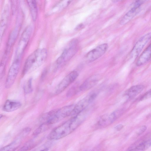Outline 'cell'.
<instances>
[{"label":"cell","instance_id":"cell-26","mask_svg":"<svg viewBox=\"0 0 151 151\" xmlns=\"http://www.w3.org/2000/svg\"><path fill=\"white\" fill-rule=\"evenodd\" d=\"M151 97V88L144 93L140 97L139 100L142 101Z\"/></svg>","mask_w":151,"mask_h":151},{"label":"cell","instance_id":"cell-27","mask_svg":"<svg viewBox=\"0 0 151 151\" xmlns=\"http://www.w3.org/2000/svg\"><path fill=\"white\" fill-rule=\"evenodd\" d=\"M77 86H74L72 87L67 93V96L70 97L75 94L77 91Z\"/></svg>","mask_w":151,"mask_h":151},{"label":"cell","instance_id":"cell-14","mask_svg":"<svg viewBox=\"0 0 151 151\" xmlns=\"http://www.w3.org/2000/svg\"><path fill=\"white\" fill-rule=\"evenodd\" d=\"M100 79L98 75L91 76L87 79L79 87L80 90L86 91L96 85Z\"/></svg>","mask_w":151,"mask_h":151},{"label":"cell","instance_id":"cell-13","mask_svg":"<svg viewBox=\"0 0 151 151\" xmlns=\"http://www.w3.org/2000/svg\"><path fill=\"white\" fill-rule=\"evenodd\" d=\"M141 10V6H133L121 19L120 24L124 25L128 23Z\"/></svg>","mask_w":151,"mask_h":151},{"label":"cell","instance_id":"cell-24","mask_svg":"<svg viewBox=\"0 0 151 151\" xmlns=\"http://www.w3.org/2000/svg\"><path fill=\"white\" fill-rule=\"evenodd\" d=\"M7 57L4 56L0 64V76L1 79L3 76L5 71V66L6 62Z\"/></svg>","mask_w":151,"mask_h":151},{"label":"cell","instance_id":"cell-16","mask_svg":"<svg viewBox=\"0 0 151 151\" xmlns=\"http://www.w3.org/2000/svg\"><path fill=\"white\" fill-rule=\"evenodd\" d=\"M151 58V43L139 56L137 62V66L142 65L147 62Z\"/></svg>","mask_w":151,"mask_h":151},{"label":"cell","instance_id":"cell-5","mask_svg":"<svg viewBox=\"0 0 151 151\" xmlns=\"http://www.w3.org/2000/svg\"><path fill=\"white\" fill-rule=\"evenodd\" d=\"M32 29V25L30 24L26 28L22 33L16 49L15 59H21L30 39Z\"/></svg>","mask_w":151,"mask_h":151},{"label":"cell","instance_id":"cell-23","mask_svg":"<svg viewBox=\"0 0 151 151\" xmlns=\"http://www.w3.org/2000/svg\"><path fill=\"white\" fill-rule=\"evenodd\" d=\"M51 125L45 123L42 124L34 132L32 135L37 136L45 131L47 130Z\"/></svg>","mask_w":151,"mask_h":151},{"label":"cell","instance_id":"cell-19","mask_svg":"<svg viewBox=\"0 0 151 151\" xmlns=\"http://www.w3.org/2000/svg\"><path fill=\"white\" fill-rule=\"evenodd\" d=\"M144 88V86L142 85L133 86L125 91L124 95L129 98H132L138 95Z\"/></svg>","mask_w":151,"mask_h":151},{"label":"cell","instance_id":"cell-6","mask_svg":"<svg viewBox=\"0 0 151 151\" xmlns=\"http://www.w3.org/2000/svg\"><path fill=\"white\" fill-rule=\"evenodd\" d=\"M21 59H15L8 71L5 82V87L10 88L14 84L18 73L20 66Z\"/></svg>","mask_w":151,"mask_h":151},{"label":"cell","instance_id":"cell-22","mask_svg":"<svg viewBox=\"0 0 151 151\" xmlns=\"http://www.w3.org/2000/svg\"><path fill=\"white\" fill-rule=\"evenodd\" d=\"M37 144L36 140H30L25 144L17 151H27L35 147Z\"/></svg>","mask_w":151,"mask_h":151},{"label":"cell","instance_id":"cell-18","mask_svg":"<svg viewBox=\"0 0 151 151\" xmlns=\"http://www.w3.org/2000/svg\"><path fill=\"white\" fill-rule=\"evenodd\" d=\"M21 106V104L19 101L7 100L5 102L3 106V109L6 112H12L20 108Z\"/></svg>","mask_w":151,"mask_h":151},{"label":"cell","instance_id":"cell-2","mask_svg":"<svg viewBox=\"0 0 151 151\" xmlns=\"http://www.w3.org/2000/svg\"><path fill=\"white\" fill-rule=\"evenodd\" d=\"M47 56V51L45 48L37 49L27 58L24 63L22 74L24 75L35 70L45 61Z\"/></svg>","mask_w":151,"mask_h":151},{"label":"cell","instance_id":"cell-29","mask_svg":"<svg viewBox=\"0 0 151 151\" xmlns=\"http://www.w3.org/2000/svg\"><path fill=\"white\" fill-rule=\"evenodd\" d=\"M147 127L145 125H142L140 127L137 132V134L139 136L144 133L147 129Z\"/></svg>","mask_w":151,"mask_h":151},{"label":"cell","instance_id":"cell-10","mask_svg":"<svg viewBox=\"0 0 151 151\" xmlns=\"http://www.w3.org/2000/svg\"><path fill=\"white\" fill-rule=\"evenodd\" d=\"M151 39V32L148 33L140 38L131 51L130 57L132 58L137 57Z\"/></svg>","mask_w":151,"mask_h":151},{"label":"cell","instance_id":"cell-25","mask_svg":"<svg viewBox=\"0 0 151 151\" xmlns=\"http://www.w3.org/2000/svg\"><path fill=\"white\" fill-rule=\"evenodd\" d=\"M24 89L26 93H29L32 91V79L30 78L24 85Z\"/></svg>","mask_w":151,"mask_h":151},{"label":"cell","instance_id":"cell-17","mask_svg":"<svg viewBox=\"0 0 151 151\" xmlns=\"http://www.w3.org/2000/svg\"><path fill=\"white\" fill-rule=\"evenodd\" d=\"M151 146V139L139 143H134L130 146L127 151H144Z\"/></svg>","mask_w":151,"mask_h":151},{"label":"cell","instance_id":"cell-9","mask_svg":"<svg viewBox=\"0 0 151 151\" xmlns=\"http://www.w3.org/2000/svg\"><path fill=\"white\" fill-rule=\"evenodd\" d=\"M78 75V73L75 70L69 73L57 86L55 89V93L58 94L62 92L76 80Z\"/></svg>","mask_w":151,"mask_h":151},{"label":"cell","instance_id":"cell-1","mask_svg":"<svg viewBox=\"0 0 151 151\" xmlns=\"http://www.w3.org/2000/svg\"><path fill=\"white\" fill-rule=\"evenodd\" d=\"M85 110L53 129L49 134L48 139L50 140L59 139L73 132L84 122L87 116L88 112Z\"/></svg>","mask_w":151,"mask_h":151},{"label":"cell","instance_id":"cell-3","mask_svg":"<svg viewBox=\"0 0 151 151\" xmlns=\"http://www.w3.org/2000/svg\"><path fill=\"white\" fill-rule=\"evenodd\" d=\"M75 105L66 106L44 114L41 117L44 123L49 125L55 123L69 116L72 115Z\"/></svg>","mask_w":151,"mask_h":151},{"label":"cell","instance_id":"cell-15","mask_svg":"<svg viewBox=\"0 0 151 151\" xmlns=\"http://www.w3.org/2000/svg\"><path fill=\"white\" fill-rule=\"evenodd\" d=\"M9 15V9L8 5L5 6L1 14L0 22V37L3 36L7 27Z\"/></svg>","mask_w":151,"mask_h":151},{"label":"cell","instance_id":"cell-31","mask_svg":"<svg viewBox=\"0 0 151 151\" xmlns=\"http://www.w3.org/2000/svg\"><path fill=\"white\" fill-rule=\"evenodd\" d=\"M83 24H79L76 27V29H79L83 27Z\"/></svg>","mask_w":151,"mask_h":151},{"label":"cell","instance_id":"cell-21","mask_svg":"<svg viewBox=\"0 0 151 151\" xmlns=\"http://www.w3.org/2000/svg\"><path fill=\"white\" fill-rule=\"evenodd\" d=\"M30 11L32 18L35 21L36 20L37 15V9L36 1L35 0H27V1Z\"/></svg>","mask_w":151,"mask_h":151},{"label":"cell","instance_id":"cell-28","mask_svg":"<svg viewBox=\"0 0 151 151\" xmlns=\"http://www.w3.org/2000/svg\"><path fill=\"white\" fill-rule=\"evenodd\" d=\"M49 149L48 146L45 144L39 146L32 151H48Z\"/></svg>","mask_w":151,"mask_h":151},{"label":"cell","instance_id":"cell-20","mask_svg":"<svg viewBox=\"0 0 151 151\" xmlns=\"http://www.w3.org/2000/svg\"><path fill=\"white\" fill-rule=\"evenodd\" d=\"M19 33V29L17 27L14 29L10 33L7 44L6 52L9 53L12 46L14 43Z\"/></svg>","mask_w":151,"mask_h":151},{"label":"cell","instance_id":"cell-11","mask_svg":"<svg viewBox=\"0 0 151 151\" xmlns=\"http://www.w3.org/2000/svg\"><path fill=\"white\" fill-rule=\"evenodd\" d=\"M108 47V45L106 43L97 46L86 54L85 56L86 61L91 62L97 60L105 53Z\"/></svg>","mask_w":151,"mask_h":151},{"label":"cell","instance_id":"cell-8","mask_svg":"<svg viewBox=\"0 0 151 151\" xmlns=\"http://www.w3.org/2000/svg\"><path fill=\"white\" fill-rule=\"evenodd\" d=\"M97 95L96 93H91L80 100L75 105L72 115L74 116L86 109V108L94 100Z\"/></svg>","mask_w":151,"mask_h":151},{"label":"cell","instance_id":"cell-30","mask_svg":"<svg viewBox=\"0 0 151 151\" xmlns=\"http://www.w3.org/2000/svg\"><path fill=\"white\" fill-rule=\"evenodd\" d=\"M124 127V126L122 124H119L116 126L115 127V129L117 131H119L121 130Z\"/></svg>","mask_w":151,"mask_h":151},{"label":"cell","instance_id":"cell-4","mask_svg":"<svg viewBox=\"0 0 151 151\" xmlns=\"http://www.w3.org/2000/svg\"><path fill=\"white\" fill-rule=\"evenodd\" d=\"M78 49L77 40L72 41L63 50L55 62V67L58 68L69 60L75 55Z\"/></svg>","mask_w":151,"mask_h":151},{"label":"cell","instance_id":"cell-12","mask_svg":"<svg viewBox=\"0 0 151 151\" xmlns=\"http://www.w3.org/2000/svg\"><path fill=\"white\" fill-rule=\"evenodd\" d=\"M26 136V134L22 131L15 139L6 146L1 148L0 151H15L20 146L22 139Z\"/></svg>","mask_w":151,"mask_h":151},{"label":"cell","instance_id":"cell-32","mask_svg":"<svg viewBox=\"0 0 151 151\" xmlns=\"http://www.w3.org/2000/svg\"><path fill=\"white\" fill-rule=\"evenodd\" d=\"M97 148H96V149H93L91 150H89L88 151H97Z\"/></svg>","mask_w":151,"mask_h":151},{"label":"cell","instance_id":"cell-7","mask_svg":"<svg viewBox=\"0 0 151 151\" xmlns=\"http://www.w3.org/2000/svg\"><path fill=\"white\" fill-rule=\"evenodd\" d=\"M121 110H116L109 114H105L101 116L98 120L96 126L98 127H106L114 122L122 114Z\"/></svg>","mask_w":151,"mask_h":151}]
</instances>
